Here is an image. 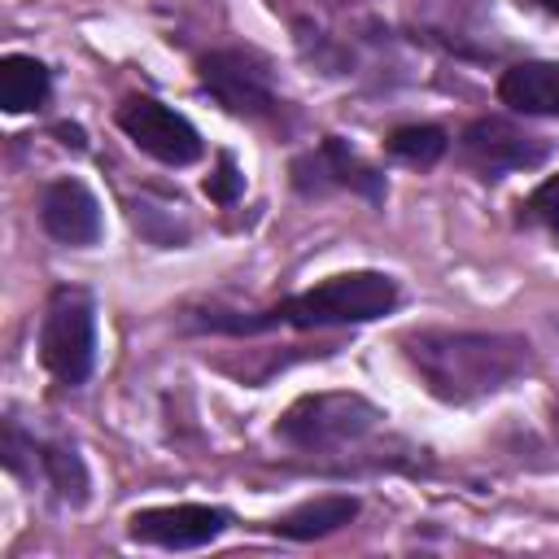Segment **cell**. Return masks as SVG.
<instances>
[{"label": "cell", "mask_w": 559, "mask_h": 559, "mask_svg": "<svg viewBox=\"0 0 559 559\" xmlns=\"http://www.w3.org/2000/svg\"><path fill=\"white\" fill-rule=\"evenodd\" d=\"M402 354L441 402H476L511 389L533 371V345L515 332H463V328H424L402 336Z\"/></svg>", "instance_id": "obj_1"}, {"label": "cell", "mask_w": 559, "mask_h": 559, "mask_svg": "<svg viewBox=\"0 0 559 559\" xmlns=\"http://www.w3.org/2000/svg\"><path fill=\"white\" fill-rule=\"evenodd\" d=\"M397 306V284L384 271H345L332 275L266 314H210L201 319L214 332H262L275 323L288 328H332V323H371Z\"/></svg>", "instance_id": "obj_2"}, {"label": "cell", "mask_w": 559, "mask_h": 559, "mask_svg": "<svg viewBox=\"0 0 559 559\" xmlns=\"http://www.w3.org/2000/svg\"><path fill=\"white\" fill-rule=\"evenodd\" d=\"M380 424H384L380 406H371L358 393H310V397H297L280 415L275 437L301 454L328 459V454L362 450L380 432Z\"/></svg>", "instance_id": "obj_3"}, {"label": "cell", "mask_w": 559, "mask_h": 559, "mask_svg": "<svg viewBox=\"0 0 559 559\" xmlns=\"http://www.w3.org/2000/svg\"><path fill=\"white\" fill-rule=\"evenodd\" d=\"M39 358L61 384H83L96 362V314L87 293L57 288L39 323Z\"/></svg>", "instance_id": "obj_4"}, {"label": "cell", "mask_w": 559, "mask_h": 559, "mask_svg": "<svg viewBox=\"0 0 559 559\" xmlns=\"http://www.w3.org/2000/svg\"><path fill=\"white\" fill-rule=\"evenodd\" d=\"M201 87L227 109V114H240V118H266L275 114V87H271V74L258 57L240 52V48H218V52H205L201 66Z\"/></svg>", "instance_id": "obj_5"}, {"label": "cell", "mask_w": 559, "mask_h": 559, "mask_svg": "<svg viewBox=\"0 0 559 559\" xmlns=\"http://www.w3.org/2000/svg\"><path fill=\"white\" fill-rule=\"evenodd\" d=\"M118 127L127 131V140H131L140 153L157 157L162 166H192V162L201 157V135H197V127H192L183 114H175V109H166L162 100H153V96H131V100H122V105H118Z\"/></svg>", "instance_id": "obj_6"}, {"label": "cell", "mask_w": 559, "mask_h": 559, "mask_svg": "<svg viewBox=\"0 0 559 559\" xmlns=\"http://www.w3.org/2000/svg\"><path fill=\"white\" fill-rule=\"evenodd\" d=\"M459 148H463L467 166H476L485 179H498L507 170H528V166L546 162V153H550V144L542 135H533L507 118H476L463 131Z\"/></svg>", "instance_id": "obj_7"}, {"label": "cell", "mask_w": 559, "mask_h": 559, "mask_svg": "<svg viewBox=\"0 0 559 559\" xmlns=\"http://www.w3.org/2000/svg\"><path fill=\"white\" fill-rule=\"evenodd\" d=\"M227 528V511L218 507H201V502H179V507H148L135 511L127 533L144 546H162V550H197L205 542H214Z\"/></svg>", "instance_id": "obj_8"}, {"label": "cell", "mask_w": 559, "mask_h": 559, "mask_svg": "<svg viewBox=\"0 0 559 559\" xmlns=\"http://www.w3.org/2000/svg\"><path fill=\"white\" fill-rule=\"evenodd\" d=\"M293 183H297L301 192L354 188V192H362V197H371V201H384V179H380L367 162H358V153H349V144L336 140V135H328L314 153H306V157L293 162Z\"/></svg>", "instance_id": "obj_9"}, {"label": "cell", "mask_w": 559, "mask_h": 559, "mask_svg": "<svg viewBox=\"0 0 559 559\" xmlns=\"http://www.w3.org/2000/svg\"><path fill=\"white\" fill-rule=\"evenodd\" d=\"M39 223L61 245H96L100 231H105L100 201L79 179H57V183L44 188V197H39Z\"/></svg>", "instance_id": "obj_10"}, {"label": "cell", "mask_w": 559, "mask_h": 559, "mask_svg": "<svg viewBox=\"0 0 559 559\" xmlns=\"http://www.w3.org/2000/svg\"><path fill=\"white\" fill-rule=\"evenodd\" d=\"M467 4H472V0H428L424 13H419V31H424L428 39H437L441 48H450V52H463V57H493V52H498V44L489 39L493 26H489L485 17L467 22V17H463Z\"/></svg>", "instance_id": "obj_11"}, {"label": "cell", "mask_w": 559, "mask_h": 559, "mask_svg": "<svg viewBox=\"0 0 559 559\" xmlns=\"http://www.w3.org/2000/svg\"><path fill=\"white\" fill-rule=\"evenodd\" d=\"M502 105L528 118H559V61H515L498 79Z\"/></svg>", "instance_id": "obj_12"}, {"label": "cell", "mask_w": 559, "mask_h": 559, "mask_svg": "<svg viewBox=\"0 0 559 559\" xmlns=\"http://www.w3.org/2000/svg\"><path fill=\"white\" fill-rule=\"evenodd\" d=\"M354 515H358V502H354L349 493H328V498H314V502L293 507V511L280 515L271 528H275L280 537H293V542H314V537H328V533L345 528Z\"/></svg>", "instance_id": "obj_13"}, {"label": "cell", "mask_w": 559, "mask_h": 559, "mask_svg": "<svg viewBox=\"0 0 559 559\" xmlns=\"http://www.w3.org/2000/svg\"><path fill=\"white\" fill-rule=\"evenodd\" d=\"M48 70L35 61V57H22V52H9L0 61V105L9 114H26V109H39L48 100Z\"/></svg>", "instance_id": "obj_14"}, {"label": "cell", "mask_w": 559, "mask_h": 559, "mask_svg": "<svg viewBox=\"0 0 559 559\" xmlns=\"http://www.w3.org/2000/svg\"><path fill=\"white\" fill-rule=\"evenodd\" d=\"M39 463H44V476L52 480V489L66 502H83L87 498V472H83V463H79V454L70 445H39Z\"/></svg>", "instance_id": "obj_15"}, {"label": "cell", "mask_w": 559, "mask_h": 559, "mask_svg": "<svg viewBox=\"0 0 559 559\" xmlns=\"http://www.w3.org/2000/svg\"><path fill=\"white\" fill-rule=\"evenodd\" d=\"M445 131L441 127H428V122H419V127H397L393 135H389V153L393 157H402V162H411V166H432L441 153H445Z\"/></svg>", "instance_id": "obj_16"}, {"label": "cell", "mask_w": 559, "mask_h": 559, "mask_svg": "<svg viewBox=\"0 0 559 559\" xmlns=\"http://www.w3.org/2000/svg\"><path fill=\"white\" fill-rule=\"evenodd\" d=\"M520 210H524V218H533V223L559 231V175H550V179H546Z\"/></svg>", "instance_id": "obj_17"}, {"label": "cell", "mask_w": 559, "mask_h": 559, "mask_svg": "<svg viewBox=\"0 0 559 559\" xmlns=\"http://www.w3.org/2000/svg\"><path fill=\"white\" fill-rule=\"evenodd\" d=\"M240 188H245V175H240L236 162L223 153V157H218V170L205 179V197L218 201V205H231V201L240 197Z\"/></svg>", "instance_id": "obj_18"}, {"label": "cell", "mask_w": 559, "mask_h": 559, "mask_svg": "<svg viewBox=\"0 0 559 559\" xmlns=\"http://www.w3.org/2000/svg\"><path fill=\"white\" fill-rule=\"evenodd\" d=\"M537 4H542L546 13H559V0H537Z\"/></svg>", "instance_id": "obj_19"}, {"label": "cell", "mask_w": 559, "mask_h": 559, "mask_svg": "<svg viewBox=\"0 0 559 559\" xmlns=\"http://www.w3.org/2000/svg\"><path fill=\"white\" fill-rule=\"evenodd\" d=\"M555 428H559V411H555Z\"/></svg>", "instance_id": "obj_20"}]
</instances>
